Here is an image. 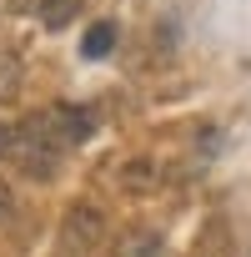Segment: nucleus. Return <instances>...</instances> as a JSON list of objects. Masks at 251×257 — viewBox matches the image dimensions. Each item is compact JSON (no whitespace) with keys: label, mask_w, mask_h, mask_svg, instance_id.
Listing matches in <instances>:
<instances>
[{"label":"nucleus","mask_w":251,"mask_h":257,"mask_svg":"<svg viewBox=\"0 0 251 257\" xmlns=\"http://www.w3.org/2000/svg\"><path fill=\"white\" fill-rule=\"evenodd\" d=\"M60 142L40 126V116H30V121H20V142H16V162H20V172H30V177H50L56 167H60Z\"/></svg>","instance_id":"obj_1"},{"label":"nucleus","mask_w":251,"mask_h":257,"mask_svg":"<svg viewBox=\"0 0 251 257\" xmlns=\"http://www.w3.org/2000/svg\"><path fill=\"white\" fill-rule=\"evenodd\" d=\"M106 237V217H100V207H70L66 212V227H60V247L66 252H76V257H86V252H96V242Z\"/></svg>","instance_id":"obj_2"},{"label":"nucleus","mask_w":251,"mask_h":257,"mask_svg":"<svg viewBox=\"0 0 251 257\" xmlns=\"http://www.w3.org/2000/svg\"><path fill=\"white\" fill-rule=\"evenodd\" d=\"M40 126H46L60 147H80L96 132V111H86V106H46L40 111Z\"/></svg>","instance_id":"obj_3"},{"label":"nucleus","mask_w":251,"mask_h":257,"mask_svg":"<svg viewBox=\"0 0 251 257\" xmlns=\"http://www.w3.org/2000/svg\"><path fill=\"white\" fill-rule=\"evenodd\" d=\"M191 257H236L231 232H226V222H221V217H211V227L201 232V242L191 247Z\"/></svg>","instance_id":"obj_4"},{"label":"nucleus","mask_w":251,"mask_h":257,"mask_svg":"<svg viewBox=\"0 0 251 257\" xmlns=\"http://www.w3.org/2000/svg\"><path fill=\"white\" fill-rule=\"evenodd\" d=\"M116 51V21H96L86 36H80V56L86 61H100V56H110Z\"/></svg>","instance_id":"obj_5"},{"label":"nucleus","mask_w":251,"mask_h":257,"mask_svg":"<svg viewBox=\"0 0 251 257\" xmlns=\"http://www.w3.org/2000/svg\"><path fill=\"white\" fill-rule=\"evenodd\" d=\"M116 257H166V247H161V237L156 232H131L120 242V252Z\"/></svg>","instance_id":"obj_6"},{"label":"nucleus","mask_w":251,"mask_h":257,"mask_svg":"<svg viewBox=\"0 0 251 257\" xmlns=\"http://www.w3.org/2000/svg\"><path fill=\"white\" fill-rule=\"evenodd\" d=\"M76 11H80V0H40V21H46L50 31L70 26V21H76Z\"/></svg>","instance_id":"obj_7"},{"label":"nucleus","mask_w":251,"mask_h":257,"mask_svg":"<svg viewBox=\"0 0 251 257\" xmlns=\"http://www.w3.org/2000/svg\"><path fill=\"white\" fill-rule=\"evenodd\" d=\"M16 142H20V126L0 121V162H16Z\"/></svg>","instance_id":"obj_8"},{"label":"nucleus","mask_w":251,"mask_h":257,"mask_svg":"<svg viewBox=\"0 0 251 257\" xmlns=\"http://www.w3.org/2000/svg\"><path fill=\"white\" fill-rule=\"evenodd\" d=\"M10 212H16V197H10V187H6V182H0V222H6Z\"/></svg>","instance_id":"obj_9"}]
</instances>
